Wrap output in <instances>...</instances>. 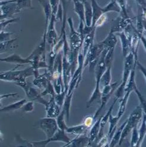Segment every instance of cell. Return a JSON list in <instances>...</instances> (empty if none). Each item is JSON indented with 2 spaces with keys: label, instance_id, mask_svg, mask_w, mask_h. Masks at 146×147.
Segmentation results:
<instances>
[{
  "label": "cell",
  "instance_id": "obj_1",
  "mask_svg": "<svg viewBox=\"0 0 146 147\" xmlns=\"http://www.w3.org/2000/svg\"><path fill=\"white\" fill-rule=\"evenodd\" d=\"M109 50L104 48L102 51L99 60L97 62L96 66L94 68V73H95V79H96V86L94 89V91L92 93V95L90 98L87 102V108H89L91 105L97 100H100L101 98L102 91L100 89V83L101 78L106 69V64H105V57Z\"/></svg>",
  "mask_w": 146,
  "mask_h": 147
},
{
  "label": "cell",
  "instance_id": "obj_2",
  "mask_svg": "<svg viewBox=\"0 0 146 147\" xmlns=\"http://www.w3.org/2000/svg\"><path fill=\"white\" fill-rule=\"evenodd\" d=\"M135 60V57L133 52L129 53L124 58V71L123 79L121 84L119 85L115 92V96L118 100H121L125 94V88L128 82L129 76H130L131 70L134 67Z\"/></svg>",
  "mask_w": 146,
  "mask_h": 147
},
{
  "label": "cell",
  "instance_id": "obj_3",
  "mask_svg": "<svg viewBox=\"0 0 146 147\" xmlns=\"http://www.w3.org/2000/svg\"><path fill=\"white\" fill-rule=\"evenodd\" d=\"M19 66L20 65H17L13 69L4 72H1L0 79L3 81L15 83L23 80H25L29 76H34V69L32 66L23 70H16Z\"/></svg>",
  "mask_w": 146,
  "mask_h": 147
},
{
  "label": "cell",
  "instance_id": "obj_4",
  "mask_svg": "<svg viewBox=\"0 0 146 147\" xmlns=\"http://www.w3.org/2000/svg\"><path fill=\"white\" fill-rule=\"evenodd\" d=\"M143 115V111L140 105L137 106V107L133 111V112L130 114V115L128 117L127 120V123L123 129V134H122L120 141L119 142V145L121 146L122 144L123 143L125 139L127 136L130 134L133 129L137 126L139 121H140L142 116Z\"/></svg>",
  "mask_w": 146,
  "mask_h": 147
},
{
  "label": "cell",
  "instance_id": "obj_5",
  "mask_svg": "<svg viewBox=\"0 0 146 147\" xmlns=\"http://www.w3.org/2000/svg\"><path fill=\"white\" fill-rule=\"evenodd\" d=\"M15 85L21 87L26 93V96L30 101H36L39 104L46 105L48 101H46L41 94V92L39 89L34 87L31 83L26 81V79L14 83Z\"/></svg>",
  "mask_w": 146,
  "mask_h": 147
},
{
  "label": "cell",
  "instance_id": "obj_6",
  "mask_svg": "<svg viewBox=\"0 0 146 147\" xmlns=\"http://www.w3.org/2000/svg\"><path fill=\"white\" fill-rule=\"evenodd\" d=\"M104 49V47L100 42L93 44L85 57L84 63V67L89 65L90 70L92 69L94 70L95 66L98 62L100 55Z\"/></svg>",
  "mask_w": 146,
  "mask_h": 147
},
{
  "label": "cell",
  "instance_id": "obj_7",
  "mask_svg": "<svg viewBox=\"0 0 146 147\" xmlns=\"http://www.w3.org/2000/svg\"><path fill=\"white\" fill-rule=\"evenodd\" d=\"M39 127L45 134L46 139L53 136L59 129L56 118L44 117L39 120Z\"/></svg>",
  "mask_w": 146,
  "mask_h": 147
},
{
  "label": "cell",
  "instance_id": "obj_8",
  "mask_svg": "<svg viewBox=\"0 0 146 147\" xmlns=\"http://www.w3.org/2000/svg\"><path fill=\"white\" fill-rule=\"evenodd\" d=\"M118 82H115L113 84H111L110 85L104 86L103 91H102L101 98H100V105L99 106V109H97L96 112L94 114V116H93V120H95L99 116L100 112L103 110V109L105 107V105L107 104L108 101H109V98L112 95L116 90L118 86H119Z\"/></svg>",
  "mask_w": 146,
  "mask_h": 147
},
{
  "label": "cell",
  "instance_id": "obj_9",
  "mask_svg": "<svg viewBox=\"0 0 146 147\" xmlns=\"http://www.w3.org/2000/svg\"><path fill=\"white\" fill-rule=\"evenodd\" d=\"M67 134V133L66 132V130L59 129L58 131L51 138L46 139V140L44 141L31 142V144L33 146L35 147H45L48 145L49 143L51 142H62L66 144H68L71 141V139L68 136Z\"/></svg>",
  "mask_w": 146,
  "mask_h": 147
},
{
  "label": "cell",
  "instance_id": "obj_10",
  "mask_svg": "<svg viewBox=\"0 0 146 147\" xmlns=\"http://www.w3.org/2000/svg\"><path fill=\"white\" fill-rule=\"evenodd\" d=\"M1 21L4 19H9L13 17V15L20 12L17 4L10 1H1Z\"/></svg>",
  "mask_w": 146,
  "mask_h": 147
},
{
  "label": "cell",
  "instance_id": "obj_11",
  "mask_svg": "<svg viewBox=\"0 0 146 147\" xmlns=\"http://www.w3.org/2000/svg\"><path fill=\"white\" fill-rule=\"evenodd\" d=\"M74 3V11L78 16L80 20L79 26H78V32L82 35V38L84 39L83 33L84 26L86 25L85 22V9L83 0H74L72 1Z\"/></svg>",
  "mask_w": 146,
  "mask_h": 147
},
{
  "label": "cell",
  "instance_id": "obj_12",
  "mask_svg": "<svg viewBox=\"0 0 146 147\" xmlns=\"http://www.w3.org/2000/svg\"><path fill=\"white\" fill-rule=\"evenodd\" d=\"M56 21V16L52 14L46 30V41L50 45L51 48H54L56 44H57L59 39L58 38L57 34H56L55 28Z\"/></svg>",
  "mask_w": 146,
  "mask_h": 147
},
{
  "label": "cell",
  "instance_id": "obj_13",
  "mask_svg": "<svg viewBox=\"0 0 146 147\" xmlns=\"http://www.w3.org/2000/svg\"><path fill=\"white\" fill-rule=\"evenodd\" d=\"M131 23V18H126L121 16L113 20L110 32H112L113 34H115L124 31L126 28Z\"/></svg>",
  "mask_w": 146,
  "mask_h": 147
},
{
  "label": "cell",
  "instance_id": "obj_14",
  "mask_svg": "<svg viewBox=\"0 0 146 147\" xmlns=\"http://www.w3.org/2000/svg\"><path fill=\"white\" fill-rule=\"evenodd\" d=\"M45 109L48 117L56 118L61 111V107L55 101V96H51L50 100L45 105Z\"/></svg>",
  "mask_w": 146,
  "mask_h": 147
},
{
  "label": "cell",
  "instance_id": "obj_15",
  "mask_svg": "<svg viewBox=\"0 0 146 147\" xmlns=\"http://www.w3.org/2000/svg\"><path fill=\"white\" fill-rule=\"evenodd\" d=\"M0 61L1 62L17 64L20 66L24 64H31V60L29 57L26 58H23L20 55L15 53L8 56L5 58H1L0 59Z\"/></svg>",
  "mask_w": 146,
  "mask_h": 147
},
{
  "label": "cell",
  "instance_id": "obj_16",
  "mask_svg": "<svg viewBox=\"0 0 146 147\" xmlns=\"http://www.w3.org/2000/svg\"><path fill=\"white\" fill-rule=\"evenodd\" d=\"M90 146V140L88 136L85 135H77L75 138L71 140V141L65 145L64 146H71V147H79V146Z\"/></svg>",
  "mask_w": 146,
  "mask_h": 147
},
{
  "label": "cell",
  "instance_id": "obj_17",
  "mask_svg": "<svg viewBox=\"0 0 146 147\" xmlns=\"http://www.w3.org/2000/svg\"><path fill=\"white\" fill-rule=\"evenodd\" d=\"M96 28H95L90 34L87 35L83 40V42L82 46V48H81V52H82L84 56L86 57L87 53H88V50H90V48L92 47V45L94 44V38L95 35V31H96Z\"/></svg>",
  "mask_w": 146,
  "mask_h": 147
},
{
  "label": "cell",
  "instance_id": "obj_18",
  "mask_svg": "<svg viewBox=\"0 0 146 147\" xmlns=\"http://www.w3.org/2000/svg\"><path fill=\"white\" fill-rule=\"evenodd\" d=\"M120 38L122 46V51H123V56L125 57L131 52V44L129 38L127 37L125 32L123 31L117 33Z\"/></svg>",
  "mask_w": 146,
  "mask_h": 147
},
{
  "label": "cell",
  "instance_id": "obj_19",
  "mask_svg": "<svg viewBox=\"0 0 146 147\" xmlns=\"http://www.w3.org/2000/svg\"><path fill=\"white\" fill-rule=\"evenodd\" d=\"M39 2L42 5L44 14H45V29L47 30V28L49 24V22L50 21L51 16L52 14V7L50 4V0H39Z\"/></svg>",
  "mask_w": 146,
  "mask_h": 147
},
{
  "label": "cell",
  "instance_id": "obj_20",
  "mask_svg": "<svg viewBox=\"0 0 146 147\" xmlns=\"http://www.w3.org/2000/svg\"><path fill=\"white\" fill-rule=\"evenodd\" d=\"M91 5L93 10V21L92 26L95 27L97 21L99 19L101 16L104 14L103 12V9L101 7L96 0H90Z\"/></svg>",
  "mask_w": 146,
  "mask_h": 147
},
{
  "label": "cell",
  "instance_id": "obj_21",
  "mask_svg": "<svg viewBox=\"0 0 146 147\" xmlns=\"http://www.w3.org/2000/svg\"><path fill=\"white\" fill-rule=\"evenodd\" d=\"M50 81V78H49L48 76L45 72L44 74L41 75H39L38 76L35 78V79L33 81V84L39 89H43V90H44L47 87L48 82Z\"/></svg>",
  "mask_w": 146,
  "mask_h": 147
},
{
  "label": "cell",
  "instance_id": "obj_22",
  "mask_svg": "<svg viewBox=\"0 0 146 147\" xmlns=\"http://www.w3.org/2000/svg\"><path fill=\"white\" fill-rule=\"evenodd\" d=\"M88 126L84 123L80 124L76 126H73L71 127H67L66 132L67 134H71L76 135H85L87 133Z\"/></svg>",
  "mask_w": 146,
  "mask_h": 147
},
{
  "label": "cell",
  "instance_id": "obj_23",
  "mask_svg": "<svg viewBox=\"0 0 146 147\" xmlns=\"http://www.w3.org/2000/svg\"><path fill=\"white\" fill-rule=\"evenodd\" d=\"M117 42L118 40L115 34L112 33L111 32H109V34L106 37V38L100 41V42L103 45L104 48H107L108 50L115 49Z\"/></svg>",
  "mask_w": 146,
  "mask_h": 147
},
{
  "label": "cell",
  "instance_id": "obj_24",
  "mask_svg": "<svg viewBox=\"0 0 146 147\" xmlns=\"http://www.w3.org/2000/svg\"><path fill=\"white\" fill-rule=\"evenodd\" d=\"M85 9V22L86 25L92 26L93 21V10L91 3L88 0H83Z\"/></svg>",
  "mask_w": 146,
  "mask_h": 147
},
{
  "label": "cell",
  "instance_id": "obj_25",
  "mask_svg": "<svg viewBox=\"0 0 146 147\" xmlns=\"http://www.w3.org/2000/svg\"><path fill=\"white\" fill-rule=\"evenodd\" d=\"M102 116L99 118V119L96 121L94 124L92 126V127L90 129V133H89V140H90V146L91 144L95 141H96L97 136L100 132V121H101Z\"/></svg>",
  "mask_w": 146,
  "mask_h": 147
},
{
  "label": "cell",
  "instance_id": "obj_26",
  "mask_svg": "<svg viewBox=\"0 0 146 147\" xmlns=\"http://www.w3.org/2000/svg\"><path fill=\"white\" fill-rule=\"evenodd\" d=\"M27 101L26 99H22L20 101H18L15 102H14L13 104H11L10 105H8L5 106L3 108L1 109V113H8V112H11L14 111L19 109H21V108L23 107V105L25 104Z\"/></svg>",
  "mask_w": 146,
  "mask_h": 147
},
{
  "label": "cell",
  "instance_id": "obj_27",
  "mask_svg": "<svg viewBox=\"0 0 146 147\" xmlns=\"http://www.w3.org/2000/svg\"><path fill=\"white\" fill-rule=\"evenodd\" d=\"M127 120H126L123 125H121L119 127V128L117 129L114 134H113V136L111 139V142L109 145V146H111V147L115 146L117 144H119L121 135H122V134H123V129H124V127H125V126L127 123Z\"/></svg>",
  "mask_w": 146,
  "mask_h": 147
},
{
  "label": "cell",
  "instance_id": "obj_28",
  "mask_svg": "<svg viewBox=\"0 0 146 147\" xmlns=\"http://www.w3.org/2000/svg\"><path fill=\"white\" fill-rule=\"evenodd\" d=\"M136 30L138 33L140 35L144 34V26H143V9L140 6L138 5V13H137V21Z\"/></svg>",
  "mask_w": 146,
  "mask_h": 147
},
{
  "label": "cell",
  "instance_id": "obj_29",
  "mask_svg": "<svg viewBox=\"0 0 146 147\" xmlns=\"http://www.w3.org/2000/svg\"><path fill=\"white\" fill-rule=\"evenodd\" d=\"M102 9L103 14H106L109 12L121 13V9L116 0H111L106 5L102 7Z\"/></svg>",
  "mask_w": 146,
  "mask_h": 147
},
{
  "label": "cell",
  "instance_id": "obj_30",
  "mask_svg": "<svg viewBox=\"0 0 146 147\" xmlns=\"http://www.w3.org/2000/svg\"><path fill=\"white\" fill-rule=\"evenodd\" d=\"M118 100V98H115L113 100V102H112V105H111V107L109 109V110L107 111V113L105 114V115L102 116V119H101V121H100V130H103V128L107 123V122L109 121V118L110 117V115L112 114L113 109V107H114V105L115 104V103L117 102V101Z\"/></svg>",
  "mask_w": 146,
  "mask_h": 147
},
{
  "label": "cell",
  "instance_id": "obj_31",
  "mask_svg": "<svg viewBox=\"0 0 146 147\" xmlns=\"http://www.w3.org/2000/svg\"><path fill=\"white\" fill-rule=\"evenodd\" d=\"M111 71H112V66L106 67V70H105V71L104 72L101 78L100 83L104 86L110 85L111 83V80H112Z\"/></svg>",
  "mask_w": 146,
  "mask_h": 147
},
{
  "label": "cell",
  "instance_id": "obj_32",
  "mask_svg": "<svg viewBox=\"0 0 146 147\" xmlns=\"http://www.w3.org/2000/svg\"><path fill=\"white\" fill-rule=\"evenodd\" d=\"M65 115H66V112H65L64 109H62L60 114L56 118L57 124L60 129L66 130L67 128V126L66 125V120H65Z\"/></svg>",
  "mask_w": 146,
  "mask_h": 147
},
{
  "label": "cell",
  "instance_id": "obj_33",
  "mask_svg": "<svg viewBox=\"0 0 146 147\" xmlns=\"http://www.w3.org/2000/svg\"><path fill=\"white\" fill-rule=\"evenodd\" d=\"M16 40H17V38L10 39L9 40H7V41L0 42V52H1V53L2 54L3 53L7 52L12 49L14 47L13 44Z\"/></svg>",
  "mask_w": 146,
  "mask_h": 147
},
{
  "label": "cell",
  "instance_id": "obj_34",
  "mask_svg": "<svg viewBox=\"0 0 146 147\" xmlns=\"http://www.w3.org/2000/svg\"><path fill=\"white\" fill-rule=\"evenodd\" d=\"M139 142H138L137 146H141L144 141V139L146 135V122L144 117L143 119L141 125L140 126V129L139 130Z\"/></svg>",
  "mask_w": 146,
  "mask_h": 147
},
{
  "label": "cell",
  "instance_id": "obj_35",
  "mask_svg": "<svg viewBox=\"0 0 146 147\" xmlns=\"http://www.w3.org/2000/svg\"><path fill=\"white\" fill-rule=\"evenodd\" d=\"M10 1L17 4L20 11L24 9L32 8L31 0H10Z\"/></svg>",
  "mask_w": 146,
  "mask_h": 147
},
{
  "label": "cell",
  "instance_id": "obj_36",
  "mask_svg": "<svg viewBox=\"0 0 146 147\" xmlns=\"http://www.w3.org/2000/svg\"><path fill=\"white\" fill-rule=\"evenodd\" d=\"M73 94H71L70 95H67L66 100H65L64 103L63 104L62 108L64 109L65 112H66V117H67V120H69V116H70V106H71V100L72 98Z\"/></svg>",
  "mask_w": 146,
  "mask_h": 147
},
{
  "label": "cell",
  "instance_id": "obj_37",
  "mask_svg": "<svg viewBox=\"0 0 146 147\" xmlns=\"http://www.w3.org/2000/svg\"><path fill=\"white\" fill-rule=\"evenodd\" d=\"M116 1L121 9V16L126 18H129V16L128 15L127 0H116Z\"/></svg>",
  "mask_w": 146,
  "mask_h": 147
},
{
  "label": "cell",
  "instance_id": "obj_38",
  "mask_svg": "<svg viewBox=\"0 0 146 147\" xmlns=\"http://www.w3.org/2000/svg\"><path fill=\"white\" fill-rule=\"evenodd\" d=\"M41 94L43 96H45L46 95H50L51 96H55L56 93V91L55 90V88H54V86L53 85V84L52 83V82L51 80L49 82L47 87L45 89H44V91L42 92Z\"/></svg>",
  "mask_w": 146,
  "mask_h": 147
},
{
  "label": "cell",
  "instance_id": "obj_39",
  "mask_svg": "<svg viewBox=\"0 0 146 147\" xmlns=\"http://www.w3.org/2000/svg\"><path fill=\"white\" fill-rule=\"evenodd\" d=\"M134 92H135L138 98H139V99L140 100V106L143 109L144 114H145L146 115V100H145V98L144 97V96L141 94V93L139 90V89L137 88V87H136L135 88Z\"/></svg>",
  "mask_w": 146,
  "mask_h": 147
},
{
  "label": "cell",
  "instance_id": "obj_40",
  "mask_svg": "<svg viewBox=\"0 0 146 147\" xmlns=\"http://www.w3.org/2000/svg\"><path fill=\"white\" fill-rule=\"evenodd\" d=\"M67 95V91L66 90H64L60 94H56L55 96V101L61 107H62Z\"/></svg>",
  "mask_w": 146,
  "mask_h": 147
},
{
  "label": "cell",
  "instance_id": "obj_41",
  "mask_svg": "<svg viewBox=\"0 0 146 147\" xmlns=\"http://www.w3.org/2000/svg\"><path fill=\"white\" fill-rule=\"evenodd\" d=\"M133 133L131 136V140L130 145L131 146H137L138 142L139 140V130L137 129V126H135L133 129Z\"/></svg>",
  "mask_w": 146,
  "mask_h": 147
},
{
  "label": "cell",
  "instance_id": "obj_42",
  "mask_svg": "<svg viewBox=\"0 0 146 147\" xmlns=\"http://www.w3.org/2000/svg\"><path fill=\"white\" fill-rule=\"evenodd\" d=\"M114 50L115 49H110L108 50L106 57H105V64L106 66H112V63L113 60V55H114Z\"/></svg>",
  "mask_w": 146,
  "mask_h": 147
},
{
  "label": "cell",
  "instance_id": "obj_43",
  "mask_svg": "<svg viewBox=\"0 0 146 147\" xmlns=\"http://www.w3.org/2000/svg\"><path fill=\"white\" fill-rule=\"evenodd\" d=\"M33 105H34V103H33V101H27L21 108V110L24 113L31 112L34 109Z\"/></svg>",
  "mask_w": 146,
  "mask_h": 147
},
{
  "label": "cell",
  "instance_id": "obj_44",
  "mask_svg": "<svg viewBox=\"0 0 146 147\" xmlns=\"http://www.w3.org/2000/svg\"><path fill=\"white\" fill-rule=\"evenodd\" d=\"M16 141L20 144L19 146H33L31 144V142H29L23 139L20 135H15Z\"/></svg>",
  "mask_w": 146,
  "mask_h": 147
},
{
  "label": "cell",
  "instance_id": "obj_45",
  "mask_svg": "<svg viewBox=\"0 0 146 147\" xmlns=\"http://www.w3.org/2000/svg\"><path fill=\"white\" fill-rule=\"evenodd\" d=\"M60 1L61 0H50V2L52 9V14L55 16L57 14L58 7L60 4Z\"/></svg>",
  "mask_w": 146,
  "mask_h": 147
},
{
  "label": "cell",
  "instance_id": "obj_46",
  "mask_svg": "<svg viewBox=\"0 0 146 147\" xmlns=\"http://www.w3.org/2000/svg\"><path fill=\"white\" fill-rule=\"evenodd\" d=\"M20 20L19 18H13L11 19H8L5 21H1V24H0V28H1V31L4 30V29L9 25V24L12 23H15L16 22H17Z\"/></svg>",
  "mask_w": 146,
  "mask_h": 147
},
{
  "label": "cell",
  "instance_id": "obj_47",
  "mask_svg": "<svg viewBox=\"0 0 146 147\" xmlns=\"http://www.w3.org/2000/svg\"><path fill=\"white\" fill-rule=\"evenodd\" d=\"M13 34L11 32H5L4 30L1 31V34H0V42L7 41V40H10V36Z\"/></svg>",
  "mask_w": 146,
  "mask_h": 147
},
{
  "label": "cell",
  "instance_id": "obj_48",
  "mask_svg": "<svg viewBox=\"0 0 146 147\" xmlns=\"http://www.w3.org/2000/svg\"><path fill=\"white\" fill-rule=\"evenodd\" d=\"M137 67L142 72V73L144 76V78L146 80V69L143 66V65L140 62H139L138 61L137 62Z\"/></svg>",
  "mask_w": 146,
  "mask_h": 147
},
{
  "label": "cell",
  "instance_id": "obj_49",
  "mask_svg": "<svg viewBox=\"0 0 146 147\" xmlns=\"http://www.w3.org/2000/svg\"><path fill=\"white\" fill-rule=\"evenodd\" d=\"M93 120V117H88L86 119L85 121H84V124L87 126L88 127L90 126L91 125V124L92 123V121Z\"/></svg>",
  "mask_w": 146,
  "mask_h": 147
},
{
  "label": "cell",
  "instance_id": "obj_50",
  "mask_svg": "<svg viewBox=\"0 0 146 147\" xmlns=\"http://www.w3.org/2000/svg\"><path fill=\"white\" fill-rule=\"evenodd\" d=\"M135 1H137L138 5L142 7V9L146 8V2L145 0H135Z\"/></svg>",
  "mask_w": 146,
  "mask_h": 147
},
{
  "label": "cell",
  "instance_id": "obj_51",
  "mask_svg": "<svg viewBox=\"0 0 146 147\" xmlns=\"http://www.w3.org/2000/svg\"><path fill=\"white\" fill-rule=\"evenodd\" d=\"M140 35V40L143 43V45L144 47V49L146 51V38L144 37V36L143 35H140Z\"/></svg>",
  "mask_w": 146,
  "mask_h": 147
},
{
  "label": "cell",
  "instance_id": "obj_52",
  "mask_svg": "<svg viewBox=\"0 0 146 147\" xmlns=\"http://www.w3.org/2000/svg\"><path fill=\"white\" fill-rule=\"evenodd\" d=\"M18 94L17 93H14V94H4V95H1V100H3V98H8L10 96H14L15 95H17Z\"/></svg>",
  "mask_w": 146,
  "mask_h": 147
},
{
  "label": "cell",
  "instance_id": "obj_53",
  "mask_svg": "<svg viewBox=\"0 0 146 147\" xmlns=\"http://www.w3.org/2000/svg\"><path fill=\"white\" fill-rule=\"evenodd\" d=\"M143 116L144 117V119H145V122H146V115L145 114H143Z\"/></svg>",
  "mask_w": 146,
  "mask_h": 147
},
{
  "label": "cell",
  "instance_id": "obj_54",
  "mask_svg": "<svg viewBox=\"0 0 146 147\" xmlns=\"http://www.w3.org/2000/svg\"><path fill=\"white\" fill-rule=\"evenodd\" d=\"M72 1H74V0H72Z\"/></svg>",
  "mask_w": 146,
  "mask_h": 147
}]
</instances>
